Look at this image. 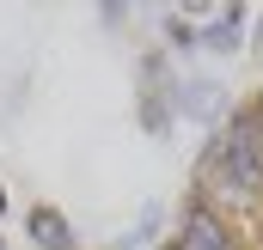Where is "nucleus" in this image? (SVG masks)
Masks as SVG:
<instances>
[{"instance_id": "obj_8", "label": "nucleus", "mask_w": 263, "mask_h": 250, "mask_svg": "<svg viewBox=\"0 0 263 250\" xmlns=\"http://www.w3.org/2000/svg\"><path fill=\"white\" fill-rule=\"evenodd\" d=\"M159 226H165V207H159V201H147V207H141V220H135L129 232L117 238V250H135V244H147V238H153Z\"/></svg>"}, {"instance_id": "obj_11", "label": "nucleus", "mask_w": 263, "mask_h": 250, "mask_svg": "<svg viewBox=\"0 0 263 250\" xmlns=\"http://www.w3.org/2000/svg\"><path fill=\"white\" fill-rule=\"evenodd\" d=\"M245 110L257 116V134H263V92H251V98H245Z\"/></svg>"}, {"instance_id": "obj_9", "label": "nucleus", "mask_w": 263, "mask_h": 250, "mask_svg": "<svg viewBox=\"0 0 263 250\" xmlns=\"http://www.w3.org/2000/svg\"><path fill=\"white\" fill-rule=\"evenodd\" d=\"M129 0H104V6H98V25H104V31H123V25H129Z\"/></svg>"}, {"instance_id": "obj_4", "label": "nucleus", "mask_w": 263, "mask_h": 250, "mask_svg": "<svg viewBox=\"0 0 263 250\" xmlns=\"http://www.w3.org/2000/svg\"><path fill=\"white\" fill-rule=\"evenodd\" d=\"M135 122H141L147 140H165V134L178 128V110H172L165 92H141V98H135Z\"/></svg>"}, {"instance_id": "obj_12", "label": "nucleus", "mask_w": 263, "mask_h": 250, "mask_svg": "<svg viewBox=\"0 0 263 250\" xmlns=\"http://www.w3.org/2000/svg\"><path fill=\"white\" fill-rule=\"evenodd\" d=\"M6 214H12V195H6V183H0V220H6Z\"/></svg>"}, {"instance_id": "obj_6", "label": "nucleus", "mask_w": 263, "mask_h": 250, "mask_svg": "<svg viewBox=\"0 0 263 250\" xmlns=\"http://www.w3.org/2000/svg\"><path fill=\"white\" fill-rule=\"evenodd\" d=\"M196 49H202V55L233 61V55H245V31H233L227 18H208V25H196Z\"/></svg>"}, {"instance_id": "obj_1", "label": "nucleus", "mask_w": 263, "mask_h": 250, "mask_svg": "<svg viewBox=\"0 0 263 250\" xmlns=\"http://www.w3.org/2000/svg\"><path fill=\"white\" fill-rule=\"evenodd\" d=\"M159 250H245V232L227 214H214L208 201L184 195L178 214H172V232L159 238Z\"/></svg>"}, {"instance_id": "obj_7", "label": "nucleus", "mask_w": 263, "mask_h": 250, "mask_svg": "<svg viewBox=\"0 0 263 250\" xmlns=\"http://www.w3.org/2000/svg\"><path fill=\"white\" fill-rule=\"evenodd\" d=\"M135 79H141V92H165V98H172V86H178L172 55H165V49H147V55H141V67H135Z\"/></svg>"}, {"instance_id": "obj_10", "label": "nucleus", "mask_w": 263, "mask_h": 250, "mask_svg": "<svg viewBox=\"0 0 263 250\" xmlns=\"http://www.w3.org/2000/svg\"><path fill=\"white\" fill-rule=\"evenodd\" d=\"M245 55L263 61V12H251V31H245Z\"/></svg>"}, {"instance_id": "obj_3", "label": "nucleus", "mask_w": 263, "mask_h": 250, "mask_svg": "<svg viewBox=\"0 0 263 250\" xmlns=\"http://www.w3.org/2000/svg\"><path fill=\"white\" fill-rule=\"evenodd\" d=\"M25 238H31V250H80V232H73V220L55 201H31L25 207Z\"/></svg>"}, {"instance_id": "obj_2", "label": "nucleus", "mask_w": 263, "mask_h": 250, "mask_svg": "<svg viewBox=\"0 0 263 250\" xmlns=\"http://www.w3.org/2000/svg\"><path fill=\"white\" fill-rule=\"evenodd\" d=\"M172 110H178V122H196L202 134H214V128L233 116V92H227L214 73H178Z\"/></svg>"}, {"instance_id": "obj_13", "label": "nucleus", "mask_w": 263, "mask_h": 250, "mask_svg": "<svg viewBox=\"0 0 263 250\" xmlns=\"http://www.w3.org/2000/svg\"><path fill=\"white\" fill-rule=\"evenodd\" d=\"M0 250H6V232H0Z\"/></svg>"}, {"instance_id": "obj_5", "label": "nucleus", "mask_w": 263, "mask_h": 250, "mask_svg": "<svg viewBox=\"0 0 263 250\" xmlns=\"http://www.w3.org/2000/svg\"><path fill=\"white\" fill-rule=\"evenodd\" d=\"M153 25H159V49H165V55H196V25L184 18V6L153 12Z\"/></svg>"}]
</instances>
